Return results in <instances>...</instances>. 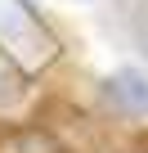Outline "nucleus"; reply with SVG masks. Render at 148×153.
Here are the masks:
<instances>
[{
  "label": "nucleus",
  "mask_w": 148,
  "mask_h": 153,
  "mask_svg": "<svg viewBox=\"0 0 148 153\" xmlns=\"http://www.w3.org/2000/svg\"><path fill=\"white\" fill-rule=\"evenodd\" d=\"M108 99L126 113H148V81L139 72H117L108 81Z\"/></svg>",
  "instance_id": "f257e3e1"
},
{
  "label": "nucleus",
  "mask_w": 148,
  "mask_h": 153,
  "mask_svg": "<svg viewBox=\"0 0 148 153\" xmlns=\"http://www.w3.org/2000/svg\"><path fill=\"white\" fill-rule=\"evenodd\" d=\"M32 27H36V18H32V9L23 0H0V32L9 41H27Z\"/></svg>",
  "instance_id": "f03ea898"
}]
</instances>
